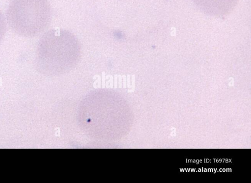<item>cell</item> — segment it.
I'll list each match as a JSON object with an SVG mask.
<instances>
[{"mask_svg":"<svg viewBox=\"0 0 251 183\" xmlns=\"http://www.w3.org/2000/svg\"><path fill=\"white\" fill-rule=\"evenodd\" d=\"M201 11L214 16H224L229 13L238 0H192Z\"/></svg>","mask_w":251,"mask_h":183,"instance_id":"3","label":"cell"},{"mask_svg":"<svg viewBox=\"0 0 251 183\" xmlns=\"http://www.w3.org/2000/svg\"><path fill=\"white\" fill-rule=\"evenodd\" d=\"M51 14L47 0H14L8 9L12 18L32 19L43 30L50 23Z\"/></svg>","mask_w":251,"mask_h":183,"instance_id":"2","label":"cell"},{"mask_svg":"<svg viewBox=\"0 0 251 183\" xmlns=\"http://www.w3.org/2000/svg\"><path fill=\"white\" fill-rule=\"evenodd\" d=\"M39 63L47 72L64 73L74 68L81 56L80 42L72 32L53 29L42 37L39 48Z\"/></svg>","mask_w":251,"mask_h":183,"instance_id":"1","label":"cell"}]
</instances>
